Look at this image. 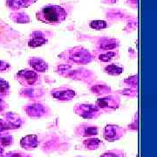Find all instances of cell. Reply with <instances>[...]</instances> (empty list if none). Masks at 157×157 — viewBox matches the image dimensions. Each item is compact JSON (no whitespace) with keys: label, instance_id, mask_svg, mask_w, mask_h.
<instances>
[{"label":"cell","instance_id":"cell-2","mask_svg":"<svg viewBox=\"0 0 157 157\" xmlns=\"http://www.w3.org/2000/svg\"><path fill=\"white\" fill-rule=\"evenodd\" d=\"M107 26V22L103 20H94L90 23V27L94 30H101V29L106 28Z\"/></svg>","mask_w":157,"mask_h":157},{"label":"cell","instance_id":"cell-1","mask_svg":"<svg viewBox=\"0 0 157 157\" xmlns=\"http://www.w3.org/2000/svg\"><path fill=\"white\" fill-rule=\"evenodd\" d=\"M67 18V11L59 6H47L37 12V19L51 25L60 24Z\"/></svg>","mask_w":157,"mask_h":157},{"label":"cell","instance_id":"cell-3","mask_svg":"<svg viewBox=\"0 0 157 157\" xmlns=\"http://www.w3.org/2000/svg\"><path fill=\"white\" fill-rule=\"evenodd\" d=\"M115 55V53L114 52H107V53H105V54H102L101 55V60H103V61H108V60H110V59H112L113 57Z\"/></svg>","mask_w":157,"mask_h":157}]
</instances>
